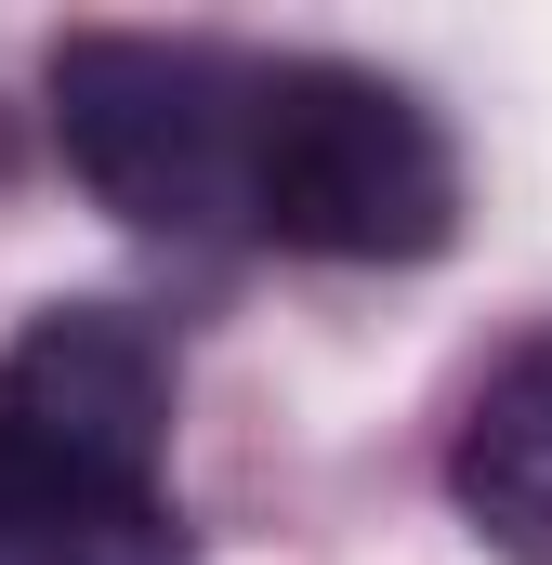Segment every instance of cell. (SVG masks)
Wrapping results in <instances>:
<instances>
[{
    "label": "cell",
    "instance_id": "6da1fadb",
    "mask_svg": "<svg viewBox=\"0 0 552 565\" xmlns=\"http://www.w3.org/2000/svg\"><path fill=\"white\" fill-rule=\"evenodd\" d=\"M171 355L119 302H53L0 342V565H184L158 500Z\"/></svg>",
    "mask_w": 552,
    "mask_h": 565
},
{
    "label": "cell",
    "instance_id": "277c9868",
    "mask_svg": "<svg viewBox=\"0 0 552 565\" xmlns=\"http://www.w3.org/2000/svg\"><path fill=\"white\" fill-rule=\"evenodd\" d=\"M447 487L474 513V540L513 565H552V329L513 342L487 369V395L460 408V447H447Z\"/></svg>",
    "mask_w": 552,
    "mask_h": 565
},
{
    "label": "cell",
    "instance_id": "7a4b0ae2",
    "mask_svg": "<svg viewBox=\"0 0 552 565\" xmlns=\"http://www.w3.org/2000/svg\"><path fill=\"white\" fill-rule=\"evenodd\" d=\"M251 224L316 264H434L460 237V158L421 93L289 53L264 66V119H251Z\"/></svg>",
    "mask_w": 552,
    "mask_h": 565
},
{
    "label": "cell",
    "instance_id": "3957f363",
    "mask_svg": "<svg viewBox=\"0 0 552 565\" xmlns=\"http://www.w3.org/2000/svg\"><path fill=\"white\" fill-rule=\"evenodd\" d=\"M251 119H264V66L211 40H145V26L53 40V145L145 237L251 224Z\"/></svg>",
    "mask_w": 552,
    "mask_h": 565
}]
</instances>
